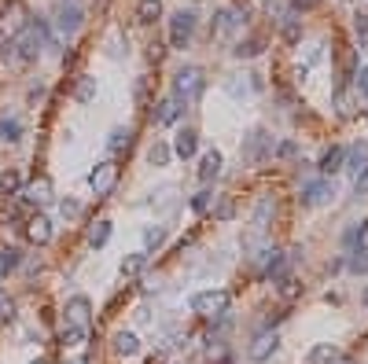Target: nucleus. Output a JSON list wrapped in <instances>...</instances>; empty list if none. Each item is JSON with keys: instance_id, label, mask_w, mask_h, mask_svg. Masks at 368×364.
<instances>
[{"instance_id": "f257e3e1", "label": "nucleus", "mask_w": 368, "mask_h": 364, "mask_svg": "<svg viewBox=\"0 0 368 364\" xmlns=\"http://www.w3.org/2000/svg\"><path fill=\"white\" fill-rule=\"evenodd\" d=\"M276 155V140L266 133V129H251L247 136H243V144H240V159L247 162V166H262L266 159H273Z\"/></svg>"}, {"instance_id": "f03ea898", "label": "nucleus", "mask_w": 368, "mask_h": 364, "mask_svg": "<svg viewBox=\"0 0 368 364\" xmlns=\"http://www.w3.org/2000/svg\"><path fill=\"white\" fill-rule=\"evenodd\" d=\"M203 89H206V77H203L199 67H184V70H177V77H173V96L181 103H199Z\"/></svg>"}, {"instance_id": "7ed1b4c3", "label": "nucleus", "mask_w": 368, "mask_h": 364, "mask_svg": "<svg viewBox=\"0 0 368 364\" xmlns=\"http://www.w3.org/2000/svg\"><path fill=\"white\" fill-rule=\"evenodd\" d=\"M228 302H232L228 291H199V294H191L188 306H191V313H199V316H225Z\"/></svg>"}, {"instance_id": "20e7f679", "label": "nucleus", "mask_w": 368, "mask_h": 364, "mask_svg": "<svg viewBox=\"0 0 368 364\" xmlns=\"http://www.w3.org/2000/svg\"><path fill=\"white\" fill-rule=\"evenodd\" d=\"M196 11H173V18H169V45L173 48H188L191 45V37H196Z\"/></svg>"}, {"instance_id": "39448f33", "label": "nucleus", "mask_w": 368, "mask_h": 364, "mask_svg": "<svg viewBox=\"0 0 368 364\" xmlns=\"http://www.w3.org/2000/svg\"><path fill=\"white\" fill-rule=\"evenodd\" d=\"M335 199V181L332 177H317V181H306L298 191V203L302 206H324Z\"/></svg>"}, {"instance_id": "423d86ee", "label": "nucleus", "mask_w": 368, "mask_h": 364, "mask_svg": "<svg viewBox=\"0 0 368 364\" xmlns=\"http://www.w3.org/2000/svg\"><path fill=\"white\" fill-rule=\"evenodd\" d=\"M11 55H15L19 63H33V59L41 55V37H37L33 26H26L23 33L11 41Z\"/></svg>"}, {"instance_id": "0eeeda50", "label": "nucleus", "mask_w": 368, "mask_h": 364, "mask_svg": "<svg viewBox=\"0 0 368 364\" xmlns=\"http://www.w3.org/2000/svg\"><path fill=\"white\" fill-rule=\"evenodd\" d=\"M63 320H67V328H89V320H93V302L85 294H74L67 309H63Z\"/></svg>"}, {"instance_id": "6e6552de", "label": "nucleus", "mask_w": 368, "mask_h": 364, "mask_svg": "<svg viewBox=\"0 0 368 364\" xmlns=\"http://www.w3.org/2000/svg\"><path fill=\"white\" fill-rule=\"evenodd\" d=\"M81 26H85V11H81L78 4H63V8L56 11V30H59L63 37H74Z\"/></svg>"}, {"instance_id": "1a4fd4ad", "label": "nucleus", "mask_w": 368, "mask_h": 364, "mask_svg": "<svg viewBox=\"0 0 368 364\" xmlns=\"http://www.w3.org/2000/svg\"><path fill=\"white\" fill-rule=\"evenodd\" d=\"M89 184H93V191H96V196H111V191H115V184H118V166H115V162H100V166L93 169Z\"/></svg>"}, {"instance_id": "9d476101", "label": "nucleus", "mask_w": 368, "mask_h": 364, "mask_svg": "<svg viewBox=\"0 0 368 364\" xmlns=\"http://www.w3.org/2000/svg\"><path fill=\"white\" fill-rule=\"evenodd\" d=\"M280 350V335L276 331H262V335H258L254 342H251V360H258V364H262V360H269L273 353Z\"/></svg>"}, {"instance_id": "9b49d317", "label": "nucleus", "mask_w": 368, "mask_h": 364, "mask_svg": "<svg viewBox=\"0 0 368 364\" xmlns=\"http://www.w3.org/2000/svg\"><path fill=\"white\" fill-rule=\"evenodd\" d=\"M30 206H45V203H52V181L48 177H37V181H30L23 191H19Z\"/></svg>"}, {"instance_id": "f8f14e48", "label": "nucleus", "mask_w": 368, "mask_h": 364, "mask_svg": "<svg viewBox=\"0 0 368 364\" xmlns=\"http://www.w3.org/2000/svg\"><path fill=\"white\" fill-rule=\"evenodd\" d=\"M243 18H247V15L232 11V8H221V11H218V18H214V37H232L236 30L243 26Z\"/></svg>"}, {"instance_id": "ddd939ff", "label": "nucleus", "mask_w": 368, "mask_h": 364, "mask_svg": "<svg viewBox=\"0 0 368 364\" xmlns=\"http://www.w3.org/2000/svg\"><path fill=\"white\" fill-rule=\"evenodd\" d=\"M196 151H199V133L196 129H181L177 140H173V155L177 159H196Z\"/></svg>"}, {"instance_id": "4468645a", "label": "nucleus", "mask_w": 368, "mask_h": 364, "mask_svg": "<svg viewBox=\"0 0 368 364\" xmlns=\"http://www.w3.org/2000/svg\"><path fill=\"white\" fill-rule=\"evenodd\" d=\"M177 118H181V100L177 96L155 103V111H151V122H159V125H173Z\"/></svg>"}, {"instance_id": "2eb2a0df", "label": "nucleus", "mask_w": 368, "mask_h": 364, "mask_svg": "<svg viewBox=\"0 0 368 364\" xmlns=\"http://www.w3.org/2000/svg\"><path fill=\"white\" fill-rule=\"evenodd\" d=\"M357 103H361V100H357L354 89H339V92L332 96V107H335L339 118H354V114H357Z\"/></svg>"}, {"instance_id": "dca6fc26", "label": "nucleus", "mask_w": 368, "mask_h": 364, "mask_svg": "<svg viewBox=\"0 0 368 364\" xmlns=\"http://www.w3.org/2000/svg\"><path fill=\"white\" fill-rule=\"evenodd\" d=\"M342 162H346V151L342 147H328V151H324V159H320V177H335L339 169H342Z\"/></svg>"}, {"instance_id": "f3484780", "label": "nucleus", "mask_w": 368, "mask_h": 364, "mask_svg": "<svg viewBox=\"0 0 368 364\" xmlns=\"http://www.w3.org/2000/svg\"><path fill=\"white\" fill-rule=\"evenodd\" d=\"M26 235H30V240H33L37 247H45V243L52 240V221L37 213V218H30V225H26Z\"/></svg>"}, {"instance_id": "a211bd4d", "label": "nucleus", "mask_w": 368, "mask_h": 364, "mask_svg": "<svg viewBox=\"0 0 368 364\" xmlns=\"http://www.w3.org/2000/svg\"><path fill=\"white\" fill-rule=\"evenodd\" d=\"M221 166H225L221 151H206V155H203V162H199V181H203V184H210L214 177L221 173Z\"/></svg>"}, {"instance_id": "6ab92c4d", "label": "nucleus", "mask_w": 368, "mask_h": 364, "mask_svg": "<svg viewBox=\"0 0 368 364\" xmlns=\"http://www.w3.org/2000/svg\"><path fill=\"white\" fill-rule=\"evenodd\" d=\"M144 269H147V250H137V254H125V258H122V276H125V280L140 276Z\"/></svg>"}, {"instance_id": "aec40b11", "label": "nucleus", "mask_w": 368, "mask_h": 364, "mask_svg": "<svg viewBox=\"0 0 368 364\" xmlns=\"http://www.w3.org/2000/svg\"><path fill=\"white\" fill-rule=\"evenodd\" d=\"M339 360V350L332 342H317V346L306 353V364H335Z\"/></svg>"}, {"instance_id": "412c9836", "label": "nucleus", "mask_w": 368, "mask_h": 364, "mask_svg": "<svg viewBox=\"0 0 368 364\" xmlns=\"http://www.w3.org/2000/svg\"><path fill=\"white\" fill-rule=\"evenodd\" d=\"M254 258H262V272L269 276V280L284 272V254L280 250H262V254H254Z\"/></svg>"}, {"instance_id": "4be33fe9", "label": "nucleus", "mask_w": 368, "mask_h": 364, "mask_svg": "<svg viewBox=\"0 0 368 364\" xmlns=\"http://www.w3.org/2000/svg\"><path fill=\"white\" fill-rule=\"evenodd\" d=\"M115 353L137 357V353H140V338H137L133 331H118V335H115Z\"/></svg>"}, {"instance_id": "5701e85b", "label": "nucleus", "mask_w": 368, "mask_h": 364, "mask_svg": "<svg viewBox=\"0 0 368 364\" xmlns=\"http://www.w3.org/2000/svg\"><path fill=\"white\" fill-rule=\"evenodd\" d=\"M266 15L273 23H284V18L295 15V0H266Z\"/></svg>"}, {"instance_id": "b1692460", "label": "nucleus", "mask_w": 368, "mask_h": 364, "mask_svg": "<svg viewBox=\"0 0 368 364\" xmlns=\"http://www.w3.org/2000/svg\"><path fill=\"white\" fill-rule=\"evenodd\" d=\"M262 48H266V41L262 37H247V41H236V55L240 59H254V55H262Z\"/></svg>"}, {"instance_id": "393cba45", "label": "nucleus", "mask_w": 368, "mask_h": 364, "mask_svg": "<svg viewBox=\"0 0 368 364\" xmlns=\"http://www.w3.org/2000/svg\"><path fill=\"white\" fill-rule=\"evenodd\" d=\"M169 159H173V147H169V144L155 140V144L147 147V162H151V166H169Z\"/></svg>"}, {"instance_id": "a878e982", "label": "nucleus", "mask_w": 368, "mask_h": 364, "mask_svg": "<svg viewBox=\"0 0 368 364\" xmlns=\"http://www.w3.org/2000/svg\"><path fill=\"white\" fill-rule=\"evenodd\" d=\"M273 210H276V206H273V199H269V196H266V199H258V206H254V218H251L258 232H262V228L269 225V218H273Z\"/></svg>"}, {"instance_id": "bb28decb", "label": "nucleus", "mask_w": 368, "mask_h": 364, "mask_svg": "<svg viewBox=\"0 0 368 364\" xmlns=\"http://www.w3.org/2000/svg\"><path fill=\"white\" fill-rule=\"evenodd\" d=\"M225 92H228L232 100H247V96H251V81L232 74V77H225Z\"/></svg>"}, {"instance_id": "cd10ccee", "label": "nucleus", "mask_w": 368, "mask_h": 364, "mask_svg": "<svg viewBox=\"0 0 368 364\" xmlns=\"http://www.w3.org/2000/svg\"><path fill=\"white\" fill-rule=\"evenodd\" d=\"M0 191H4V196H19V191H23L19 169H4V173H0Z\"/></svg>"}, {"instance_id": "c85d7f7f", "label": "nucleus", "mask_w": 368, "mask_h": 364, "mask_svg": "<svg viewBox=\"0 0 368 364\" xmlns=\"http://www.w3.org/2000/svg\"><path fill=\"white\" fill-rule=\"evenodd\" d=\"M19 136H23V122H19V118H0V140L15 144Z\"/></svg>"}, {"instance_id": "c756f323", "label": "nucleus", "mask_w": 368, "mask_h": 364, "mask_svg": "<svg viewBox=\"0 0 368 364\" xmlns=\"http://www.w3.org/2000/svg\"><path fill=\"white\" fill-rule=\"evenodd\" d=\"M107 240H111V221H96L93 228H89V247H107Z\"/></svg>"}, {"instance_id": "7c9ffc66", "label": "nucleus", "mask_w": 368, "mask_h": 364, "mask_svg": "<svg viewBox=\"0 0 368 364\" xmlns=\"http://www.w3.org/2000/svg\"><path fill=\"white\" fill-rule=\"evenodd\" d=\"M346 169H350L354 184H361V181L368 177V155H364V151H354V155H350V166H346Z\"/></svg>"}, {"instance_id": "2f4dec72", "label": "nucleus", "mask_w": 368, "mask_h": 364, "mask_svg": "<svg viewBox=\"0 0 368 364\" xmlns=\"http://www.w3.org/2000/svg\"><path fill=\"white\" fill-rule=\"evenodd\" d=\"M166 243V228H159V225H147L144 228V250L151 254V250H159Z\"/></svg>"}, {"instance_id": "473e14b6", "label": "nucleus", "mask_w": 368, "mask_h": 364, "mask_svg": "<svg viewBox=\"0 0 368 364\" xmlns=\"http://www.w3.org/2000/svg\"><path fill=\"white\" fill-rule=\"evenodd\" d=\"M137 15H140V23H155V18H162V4L159 0H140Z\"/></svg>"}, {"instance_id": "72a5a7b5", "label": "nucleus", "mask_w": 368, "mask_h": 364, "mask_svg": "<svg viewBox=\"0 0 368 364\" xmlns=\"http://www.w3.org/2000/svg\"><path fill=\"white\" fill-rule=\"evenodd\" d=\"M11 269H19V250L15 247H0V276H8Z\"/></svg>"}, {"instance_id": "f704fd0d", "label": "nucleus", "mask_w": 368, "mask_h": 364, "mask_svg": "<svg viewBox=\"0 0 368 364\" xmlns=\"http://www.w3.org/2000/svg\"><path fill=\"white\" fill-rule=\"evenodd\" d=\"M89 338V328H67L63 324V346H81Z\"/></svg>"}, {"instance_id": "c9c22d12", "label": "nucleus", "mask_w": 368, "mask_h": 364, "mask_svg": "<svg viewBox=\"0 0 368 364\" xmlns=\"http://www.w3.org/2000/svg\"><path fill=\"white\" fill-rule=\"evenodd\" d=\"M280 294H284L288 302H295V298L302 294V284L295 280V276H284V280H280Z\"/></svg>"}, {"instance_id": "e433bc0d", "label": "nucleus", "mask_w": 368, "mask_h": 364, "mask_svg": "<svg viewBox=\"0 0 368 364\" xmlns=\"http://www.w3.org/2000/svg\"><path fill=\"white\" fill-rule=\"evenodd\" d=\"M129 140H133V129H115L107 147H111V151H122V147H129Z\"/></svg>"}, {"instance_id": "4c0bfd02", "label": "nucleus", "mask_w": 368, "mask_h": 364, "mask_svg": "<svg viewBox=\"0 0 368 364\" xmlns=\"http://www.w3.org/2000/svg\"><path fill=\"white\" fill-rule=\"evenodd\" d=\"M74 96H78V103H89V100L96 96V81H93V77H81V81H78V92H74Z\"/></svg>"}, {"instance_id": "58836bf2", "label": "nucleus", "mask_w": 368, "mask_h": 364, "mask_svg": "<svg viewBox=\"0 0 368 364\" xmlns=\"http://www.w3.org/2000/svg\"><path fill=\"white\" fill-rule=\"evenodd\" d=\"M280 30H284V37L291 41V45H295V41H302V26H298V18L291 15V18H284V23H280Z\"/></svg>"}, {"instance_id": "ea45409f", "label": "nucleus", "mask_w": 368, "mask_h": 364, "mask_svg": "<svg viewBox=\"0 0 368 364\" xmlns=\"http://www.w3.org/2000/svg\"><path fill=\"white\" fill-rule=\"evenodd\" d=\"M59 213H63V218H67V221H74V218H81V203L67 196V199L59 203Z\"/></svg>"}, {"instance_id": "a19ab883", "label": "nucleus", "mask_w": 368, "mask_h": 364, "mask_svg": "<svg viewBox=\"0 0 368 364\" xmlns=\"http://www.w3.org/2000/svg\"><path fill=\"white\" fill-rule=\"evenodd\" d=\"M214 218H218V221H232V218H236V203H232V199H221L218 206H214Z\"/></svg>"}, {"instance_id": "79ce46f5", "label": "nucleus", "mask_w": 368, "mask_h": 364, "mask_svg": "<svg viewBox=\"0 0 368 364\" xmlns=\"http://www.w3.org/2000/svg\"><path fill=\"white\" fill-rule=\"evenodd\" d=\"M350 272H368V250L357 247L354 250V258H350Z\"/></svg>"}, {"instance_id": "37998d69", "label": "nucleus", "mask_w": 368, "mask_h": 364, "mask_svg": "<svg viewBox=\"0 0 368 364\" xmlns=\"http://www.w3.org/2000/svg\"><path fill=\"white\" fill-rule=\"evenodd\" d=\"M210 203H214V191H199V196L191 199V210H196V213H206Z\"/></svg>"}, {"instance_id": "c03bdc74", "label": "nucleus", "mask_w": 368, "mask_h": 364, "mask_svg": "<svg viewBox=\"0 0 368 364\" xmlns=\"http://www.w3.org/2000/svg\"><path fill=\"white\" fill-rule=\"evenodd\" d=\"M276 155H280V159H298V144H295V140H284V144L276 147Z\"/></svg>"}, {"instance_id": "a18cd8bd", "label": "nucleus", "mask_w": 368, "mask_h": 364, "mask_svg": "<svg viewBox=\"0 0 368 364\" xmlns=\"http://www.w3.org/2000/svg\"><path fill=\"white\" fill-rule=\"evenodd\" d=\"M206 357H210V360H225V357H228L225 342H210V346H206Z\"/></svg>"}, {"instance_id": "49530a36", "label": "nucleus", "mask_w": 368, "mask_h": 364, "mask_svg": "<svg viewBox=\"0 0 368 364\" xmlns=\"http://www.w3.org/2000/svg\"><path fill=\"white\" fill-rule=\"evenodd\" d=\"M354 92H357V96H368V67H361V70H357V81H354Z\"/></svg>"}, {"instance_id": "de8ad7c7", "label": "nucleus", "mask_w": 368, "mask_h": 364, "mask_svg": "<svg viewBox=\"0 0 368 364\" xmlns=\"http://www.w3.org/2000/svg\"><path fill=\"white\" fill-rule=\"evenodd\" d=\"M354 26H357V33H361V37H368V8L354 15Z\"/></svg>"}, {"instance_id": "09e8293b", "label": "nucleus", "mask_w": 368, "mask_h": 364, "mask_svg": "<svg viewBox=\"0 0 368 364\" xmlns=\"http://www.w3.org/2000/svg\"><path fill=\"white\" fill-rule=\"evenodd\" d=\"M0 55H11V37L4 33V26H0Z\"/></svg>"}, {"instance_id": "8fccbe9b", "label": "nucleus", "mask_w": 368, "mask_h": 364, "mask_svg": "<svg viewBox=\"0 0 368 364\" xmlns=\"http://www.w3.org/2000/svg\"><path fill=\"white\" fill-rule=\"evenodd\" d=\"M11 316V302H8V294L0 291V320H8Z\"/></svg>"}, {"instance_id": "3c124183", "label": "nucleus", "mask_w": 368, "mask_h": 364, "mask_svg": "<svg viewBox=\"0 0 368 364\" xmlns=\"http://www.w3.org/2000/svg\"><path fill=\"white\" fill-rule=\"evenodd\" d=\"M295 4H298V8H317L320 0H295Z\"/></svg>"}, {"instance_id": "603ef678", "label": "nucleus", "mask_w": 368, "mask_h": 364, "mask_svg": "<svg viewBox=\"0 0 368 364\" xmlns=\"http://www.w3.org/2000/svg\"><path fill=\"white\" fill-rule=\"evenodd\" d=\"M335 364H357V360H354V357H342V353H339V360H335Z\"/></svg>"}, {"instance_id": "864d4df0", "label": "nucleus", "mask_w": 368, "mask_h": 364, "mask_svg": "<svg viewBox=\"0 0 368 364\" xmlns=\"http://www.w3.org/2000/svg\"><path fill=\"white\" fill-rule=\"evenodd\" d=\"M361 306H368V287L361 291Z\"/></svg>"}, {"instance_id": "5fc2aeb1", "label": "nucleus", "mask_w": 368, "mask_h": 364, "mask_svg": "<svg viewBox=\"0 0 368 364\" xmlns=\"http://www.w3.org/2000/svg\"><path fill=\"white\" fill-rule=\"evenodd\" d=\"M350 4H364V0H350Z\"/></svg>"}, {"instance_id": "6e6d98bb", "label": "nucleus", "mask_w": 368, "mask_h": 364, "mask_svg": "<svg viewBox=\"0 0 368 364\" xmlns=\"http://www.w3.org/2000/svg\"><path fill=\"white\" fill-rule=\"evenodd\" d=\"M33 364H45V360H33Z\"/></svg>"}]
</instances>
